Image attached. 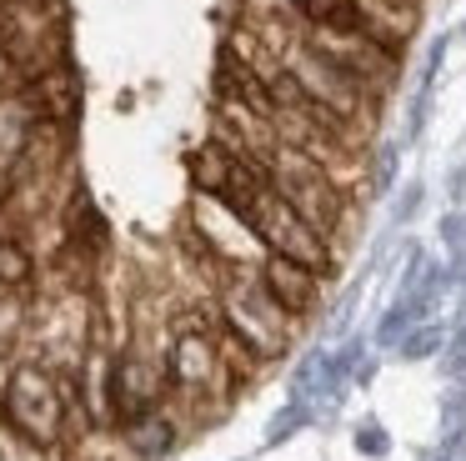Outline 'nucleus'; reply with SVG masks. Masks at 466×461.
<instances>
[{"label":"nucleus","instance_id":"f257e3e1","mask_svg":"<svg viewBox=\"0 0 466 461\" xmlns=\"http://www.w3.org/2000/svg\"><path fill=\"white\" fill-rule=\"evenodd\" d=\"M216 306H221V321L261 361H281L286 351H291L296 331H301V321H296L291 311H286L281 301L261 286V276H256L251 266H231V271H226L221 286H216Z\"/></svg>","mask_w":466,"mask_h":461},{"label":"nucleus","instance_id":"f03ea898","mask_svg":"<svg viewBox=\"0 0 466 461\" xmlns=\"http://www.w3.org/2000/svg\"><path fill=\"white\" fill-rule=\"evenodd\" d=\"M0 416L25 446L35 451H56L66 446V396H61V376L41 361L21 356L5 371L0 386Z\"/></svg>","mask_w":466,"mask_h":461},{"label":"nucleus","instance_id":"7ed1b4c3","mask_svg":"<svg viewBox=\"0 0 466 461\" xmlns=\"http://www.w3.org/2000/svg\"><path fill=\"white\" fill-rule=\"evenodd\" d=\"M286 70H291V80L306 90V100H316L321 110H331V116L351 120V126H361V130H376L381 96H371L356 76H346L341 66H331L321 50H311L306 40L291 46L286 50Z\"/></svg>","mask_w":466,"mask_h":461},{"label":"nucleus","instance_id":"20e7f679","mask_svg":"<svg viewBox=\"0 0 466 461\" xmlns=\"http://www.w3.org/2000/svg\"><path fill=\"white\" fill-rule=\"evenodd\" d=\"M246 226L256 230V241H261L271 256H291V261H301V266L321 271V276H331V271H336V256H341V251H336L331 241L311 226V220L296 216L291 200H286L276 186L266 190L251 210H246Z\"/></svg>","mask_w":466,"mask_h":461},{"label":"nucleus","instance_id":"39448f33","mask_svg":"<svg viewBox=\"0 0 466 461\" xmlns=\"http://www.w3.org/2000/svg\"><path fill=\"white\" fill-rule=\"evenodd\" d=\"M306 46L321 50L331 66H341L346 76H356L371 96H386V90L396 86V76H401V56L396 50H386L376 36H366V30H331V26H311L306 20Z\"/></svg>","mask_w":466,"mask_h":461},{"label":"nucleus","instance_id":"423d86ee","mask_svg":"<svg viewBox=\"0 0 466 461\" xmlns=\"http://www.w3.org/2000/svg\"><path fill=\"white\" fill-rule=\"evenodd\" d=\"M166 391H171V371H166V361L156 356L146 341H131V346L116 356V411H121V426L131 416L156 411L166 401Z\"/></svg>","mask_w":466,"mask_h":461},{"label":"nucleus","instance_id":"0eeeda50","mask_svg":"<svg viewBox=\"0 0 466 461\" xmlns=\"http://www.w3.org/2000/svg\"><path fill=\"white\" fill-rule=\"evenodd\" d=\"M15 96H21V106L35 116V126H71L76 110H81V80H76V70L61 60V66L31 76Z\"/></svg>","mask_w":466,"mask_h":461},{"label":"nucleus","instance_id":"6e6552de","mask_svg":"<svg viewBox=\"0 0 466 461\" xmlns=\"http://www.w3.org/2000/svg\"><path fill=\"white\" fill-rule=\"evenodd\" d=\"M256 276H261V286L271 291V296L281 301L296 321H306L316 306H321V296H326V276H321V271L301 266V261H291V256H266L261 266H256Z\"/></svg>","mask_w":466,"mask_h":461},{"label":"nucleus","instance_id":"1a4fd4ad","mask_svg":"<svg viewBox=\"0 0 466 461\" xmlns=\"http://www.w3.org/2000/svg\"><path fill=\"white\" fill-rule=\"evenodd\" d=\"M366 20V36H376L386 50L401 56L406 40H411L416 20H421V0H356Z\"/></svg>","mask_w":466,"mask_h":461},{"label":"nucleus","instance_id":"9d476101","mask_svg":"<svg viewBox=\"0 0 466 461\" xmlns=\"http://www.w3.org/2000/svg\"><path fill=\"white\" fill-rule=\"evenodd\" d=\"M116 436H121V446L131 451V456L151 461V456H166V451L181 441V426H176V416L166 406H156V411H146V416H131Z\"/></svg>","mask_w":466,"mask_h":461},{"label":"nucleus","instance_id":"9b49d317","mask_svg":"<svg viewBox=\"0 0 466 461\" xmlns=\"http://www.w3.org/2000/svg\"><path fill=\"white\" fill-rule=\"evenodd\" d=\"M61 230H66V246L81 251V256H101L106 241H111V230H106V216L91 206L86 196H71L66 200V216H61Z\"/></svg>","mask_w":466,"mask_h":461},{"label":"nucleus","instance_id":"f8f14e48","mask_svg":"<svg viewBox=\"0 0 466 461\" xmlns=\"http://www.w3.org/2000/svg\"><path fill=\"white\" fill-rule=\"evenodd\" d=\"M231 176H236V150H226L221 140H206V146L191 156V180H196L201 196L221 200L226 186H231Z\"/></svg>","mask_w":466,"mask_h":461},{"label":"nucleus","instance_id":"ddd939ff","mask_svg":"<svg viewBox=\"0 0 466 461\" xmlns=\"http://www.w3.org/2000/svg\"><path fill=\"white\" fill-rule=\"evenodd\" d=\"M35 271H41V261H35L31 241L21 230H5L0 236V291H31Z\"/></svg>","mask_w":466,"mask_h":461},{"label":"nucleus","instance_id":"4468645a","mask_svg":"<svg viewBox=\"0 0 466 461\" xmlns=\"http://www.w3.org/2000/svg\"><path fill=\"white\" fill-rule=\"evenodd\" d=\"M11 200H15V170H5V166H0V216L11 210Z\"/></svg>","mask_w":466,"mask_h":461},{"label":"nucleus","instance_id":"2eb2a0df","mask_svg":"<svg viewBox=\"0 0 466 461\" xmlns=\"http://www.w3.org/2000/svg\"><path fill=\"white\" fill-rule=\"evenodd\" d=\"M15 46V15L11 5H0V50H11Z\"/></svg>","mask_w":466,"mask_h":461},{"label":"nucleus","instance_id":"dca6fc26","mask_svg":"<svg viewBox=\"0 0 466 461\" xmlns=\"http://www.w3.org/2000/svg\"><path fill=\"white\" fill-rule=\"evenodd\" d=\"M436 346V331H416V341H406V356H426Z\"/></svg>","mask_w":466,"mask_h":461},{"label":"nucleus","instance_id":"f3484780","mask_svg":"<svg viewBox=\"0 0 466 461\" xmlns=\"http://www.w3.org/2000/svg\"><path fill=\"white\" fill-rule=\"evenodd\" d=\"M11 5H41V0H11Z\"/></svg>","mask_w":466,"mask_h":461}]
</instances>
